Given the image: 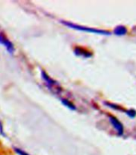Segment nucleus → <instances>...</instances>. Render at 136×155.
<instances>
[{"mask_svg":"<svg viewBox=\"0 0 136 155\" xmlns=\"http://www.w3.org/2000/svg\"><path fill=\"white\" fill-rule=\"evenodd\" d=\"M41 76L42 78L43 79V81L46 83L47 87H48L52 92H54V93H59L60 91H61V88H60L59 84V83L57 81H55V80L51 78L48 75L46 74V72H44V71H42Z\"/></svg>","mask_w":136,"mask_h":155,"instance_id":"f03ea898","label":"nucleus"},{"mask_svg":"<svg viewBox=\"0 0 136 155\" xmlns=\"http://www.w3.org/2000/svg\"><path fill=\"white\" fill-rule=\"evenodd\" d=\"M113 33L117 36H123L127 34V29L125 26L119 25L114 29Z\"/></svg>","mask_w":136,"mask_h":155,"instance_id":"423d86ee","label":"nucleus"},{"mask_svg":"<svg viewBox=\"0 0 136 155\" xmlns=\"http://www.w3.org/2000/svg\"><path fill=\"white\" fill-rule=\"evenodd\" d=\"M104 104H106V106L109 107V108H111V109H114V110H121L122 111L123 109L119 106V105H118V104H112V103H110V102H104Z\"/></svg>","mask_w":136,"mask_h":155,"instance_id":"6e6552de","label":"nucleus"},{"mask_svg":"<svg viewBox=\"0 0 136 155\" xmlns=\"http://www.w3.org/2000/svg\"><path fill=\"white\" fill-rule=\"evenodd\" d=\"M0 44H2L10 54L12 55V54L14 53V44H12L11 41L2 33H0Z\"/></svg>","mask_w":136,"mask_h":155,"instance_id":"20e7f679","label":"nucleus"},{"mask_svg":"<svg viewBox=\"0 0 136 155\" xmlns=\"http://www.w3.org/2000/svg\"><path fill=\"white\" fill-rule=\"evenodd\" d=\"M14 152H15V153H16L18 155H30L28 153H27L26 151L23 150H22V149H19V148H17V147H14Z\"/></svg>","mask_w":136,"mask_h":155,"instance_id":"9d476101","label":"nucleus"},{"mask_svg":"<svg viewBox=\"0 0 136 155\" xmlns=\"http://www.w3.org/2000/svg\"><path fill=\"white\" fill-rule=\"evenodd\" d=\"M109 120H110L111 125L116 130L118 136H122L123 133H124V127H123L122 122L119 119H117L115 117L111 116V115L109 116Z\"/></svg>","mask_w":136,"mask_h":155,"instance_id":"7ed1b4c3","label":"nucleus"},{"mask_svg":"<svg viewBox=\"0 0 136 155\" xmlns=\"http://www.w3.org/2000/svg\"><path fill=\"white\" fill-rule=\"evenodd\" d=\"M74 53L75 56H79V57H83V58H90L92 57L93 54L91 51H88L84 48L82 47H75L74 49Z\"/></svg>","mask_w":136,"mask_h":155,"instance_id":"39448f33","label":"nucleus"},{"mask_svg":"<svg viewBox=\"0 0 136 155\" xmlns=\"http://www.w3.org/2000/svg\"><path fill=\"white\" fill-rule=\"evenodd\" d=\"M124 113L127 114V116L129 117L130 118H133L136 117V110L134 109H127V110H125Z\"/></svg>","mask_w":136,"mask_h":155,"instance_id":"1a4fd4ad","label":"nucleus"},{"mask_svg":"<svg viewBox=\"0 0 136 155\" xmlns=\"http://www.w3.org/2000/svg\"><path fill=\"white\" fill-rule=\"evenodd\" d=\"M62 104L65 105L66 107H67L68 109H71V110H75L76 109V107L74 105L71 101H70L68 99H62L61 100Z\"/></svg>","mask_w":136,"mask_h":155,"instance_id":"0eeeda50","label":"nucleus"},{"mask_svg":"<svg viewBox=\"0 0 136 155\" xmlns=\"http://www.w3.org/2000/svg\"><path fill=\"white\" fill-rule=\"evenodd\" d=\"M62 23L66 25L67 27L74 30H78L82 31H86V32L89 33H94V34H97V35H110L111 32L107 31L104 30H100V29H97V28H87V27H83V26L77 25L74 23H72L71 22H62Z\"/></svg>","mask_w":136,"mask_h":155,"instance_id":"f257e3e1","label":"nucleus"}]
</instances>
